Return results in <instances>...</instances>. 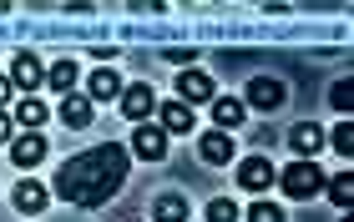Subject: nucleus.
<instances>
[{
	"mask_svg": "<svg viewBox=\"0 0 354 222\" xmlns=\"http://www.w3.org/2000/svg\"><path fill=\"white\" fill-rule=\"evenodd\" d=\"M243 101H248V106H259V111H279V106L288 101V86H283V81H273V76H253Z\"/></svg>",
	"mask_w": 354,
	"mask_h": 222,
	"instance_id": "obj_3",
	"label": "nucleus"
},
{
	"mask_svg": "<svg viewBox=\"0 0 354 222\" xmlns=\"http://www.w3.org/2000/svg\"><path fill=\"white\" fill-rule=\"evenodd\" d=\"M15 121H21V126H26V132H41V126H46V121H51V106H46L41 97H26L21 106H15Z\"/></svg>",
	"mask_w": 354,
	"mask_h": 222,
	"instance_id": "obj_13",
	"label": "nucleus"
},
{
	"mask_svg": "<svg viewBox=\"0 0 354 222\" xmlns=\"http://www.w3.org/2000/svg\"><path fill=\"white\" fill-rule=\"evenodd\" d=\"M334 106H339V111H349V81H339V86H334Z\"/></svg>",
	"mask_w": 354,
	"mask_h": 222,
	"instance_id": "obj_25",
	"label": "nucleus"
},
{
	"mask_svg": "<svg viewBox=\"0 0 354 222\" xmlns=\"http://www.w3.org/2000/svg\"><path fill=\"white\" fill-rule=\"evenodd\" d=\"M10 91H15V81H10V76H0V106L10 101Z\"/></svg>",
	"mask_w": 354,
	"mask_h": 222,
	"instance_id": "obj_26",
	"label": "nucleus"
},
{
	"mask_svg": "<svg viewBox=\"0 0 354 222\" xmlns=\"http://www.w3.org/2000/svg\"><path fill=\"white\" fill-rule=\"evenodd\" d=\"M41 76H46V71H41V61H36V56H30V51H21V56H15V61H10V81H15V86H26V91H36V86H41Z\"/></svg>",
	"mask_w": 354,
	"mask_h": 222,
	"instance_id": "obj_11",
	"label": "nucleus"
},
{
	"mask_svg": "<svg viewBox=\"0 0 354 222\" xmlns=\"http://www.w3.org/2000/svg\"><path fill=\"white\" fill-rule=\"evenodd\" d=\"M177 91H183V101H213V76L207 71H183L177 76Z\"/></svg>",
	"mask_w": 354,
	"mask_h": 222,
	"instance_id": "obj_8",
	"label": "nucleus"
},
{
	"mask_svg": "<svg viewBox=\"0 0 354 222\" xmlns=\"http://www.w3.org/2000/svg\"><path fill=\"white\" fill-rule=\"evenodd\" d=\"M152 217L157 222H183L187 217V202L177 197V192H162V197H157V208H152Z\"/></svg>",
	"mask_w": 354,
	"mask_h": 222,
	"instance_id": "obj_17",
	"label": "nucleus"
},
{
	"mask_svg": "<svg viewBox=\"0 0 354 222\" xmlns=\"http://www.w3.org/2000/svg\"><path fill=\"white\" fill-rule=\"evenodd\" d=\"M111 97H122V76L111 66H96L91 71V101H111Z\"/></svg>",
	"mask_w": 354,
	"mask_h": 222,
	"instance_id": "obj_14",
	"label": "nucleus"
},
{
	"mask_svg": "<svg viewBox=\"0 0 354 222\" xmlns=\"http://www.w3.org/2000/svg\"><path fill=\"white\" fill-rule=\"evenodd\" d=\"M248 222H283V212L273 208V202H253V212H248Z\"/></svg>",
	"mask_w": 354,
	"mask_h": 222,
	"instance_id": "obj_23",
	"label": "nucleus"
},
{
	"mask_svg": "<svg viewBox=\"0 0 354 222\" xmlns=\"http://www.w3.org/2000/svg\"><path fill=\"white\" fill-rule=\"evenodd\" d=\"M132 152L147 157V162H162V157H167V132H162V126H137V132H132Z\"/></svg>",
	"mask_w": 354,
	"mask_h": 222,
	"instance_id": "obj_4",
	"label": "nucleus"
},
{
	"mask_svg": "<svg viewBox=\"0 0 354 222\" xmlns=\"http://www.w3.org/2000/svg\"><path fill=\"white\" fill-rule=\"evenodd\" d=\"M117 101H122V117H132V121H142V117H147V111L157 106L152 86H142V81H137V86H127V91H122Z\"/></svg>",
	"mask_w": 354,
	"mask_h": 222,
	"instance_id": "obj_6",
	"label": "nucleus"
},
{
	"mask_svg": "<svg viewBox=\"0 0 354 222\" xmlns=\"http://www.w3.org/2000/svg\"><path fill=\"white\" fill-rule=\"evenodd\" d=\"M319 187H324V172H319L314 162H294V167H283V192H288V197H314Z\"/></svg>",
	"mask_w": 354,
	"mask_h": 222,
	"instance_id": "obj_2",
	"label": "nucleus"
},
{
	"mask_svg": "<svg viewBox=\"0 0 354 222\" xmlns=\"http://www.w3.org/2000/svg\"><path fill=\"white\" fill-rule=\"evenodd\" d=\"M10 137H15V117H10V111H0V147H10Z\"/></svg>",
	"mask_w": 354,
	"mask_h": 222,
	"instance_id": "obj_24",
	"label": "nucleus"
},
{
	"mask_svg": "<svg viewBox=\"0 0 354 222\" xmlns=\"http://www.w3.org/2000/svg\"><path fill=\"white\" fill-rule=\"evenodd\" d=\"M324 187H329V197L339 202V208H349V202H354V177H349V172H339V177L324 182Z\"/></svg>",
	"mask_w": 354,
	"mask_h": 222,
	"instance_id": "obj_20",
	"label": "nucleus"
},
{
	"mask_svg": "<svg viewBox=\"0 0 354 222\" xmlns=\"http://www.w3.org/2000/svg\"><path fill=\"white\" fill-rule=\"evenodd\" d=\"M198 157H203L207 167H228V162H233V141L223 137V132H207L203 147H198Z\"/></svg>",
	"mask_w": 354,
	"mask_h": 222,
	"instance_id": "obj_12",
	"label": "nucleus"
},
{
	"mask_svg": "<svg viewBox=\"0 0 354 222\" xmlns=\"http://www.w3.org/2000/svg\"><path fill=\"white\" fill-rule=\"evenodd\" d=\"M238 187H243V192H268V187H273V167L263 162V157L238 162Z\"/></svg>",
	"mask_w": 354,
	"mask_h": 222,
	"instance_id": "obj_5",
	"label": "nucleus"
},
{
	"mask_svg": "<svg viewBox=\"0 0 354 222\" xmlns=\"http://www.w3.org/2000/svg\"><path fill=\"white\" fill-rule=\"evenodd\" d=\"M288 147H294L299 157H314L319 147H324V126H314V121H299L294 132H288Z\"/></svg>",
	"mask_w": 354,
	"mask_h": 222,
	"instance_id": "obj_9",
	"label": "nucleus"
},
{
	"mask_svg": "<svg viewBox=\"0 0 354 222\" xmlns=\"http://www.w3.org/2000/svg\"><path fill=\"white\" fill-rule=\"evenodd\" d=\"M207 222H238V202H228V197H218L213 208H207Z\"/></svg>",
	"mask_w": 354,
	"mask_h": 222,
	"instance_id": "obj_21",
	"label": "nucleus"
},
{
	"mask_svg": "<svg viewBox=\"0 0 354 222\" xmlns=\"http://www.w3.org/2000/svg\"><path fill=\"white\" fill-rule=\"evenodd\" d=\"M162 126H167V132H192V106L167 101V106H162Z\"/></svg>",
	"mask_w": 354,
	"mask_h": 222,
	"instance_id": "obj_18",
	"label": "nucleus"
},
{
	"mask_svg": "<svg viewBox=\"0 0 354 222\" xmlns=\"http://www.w3.org/2000/svg\"><path fill=\"white\" fill-rule=\"evenodd\" d=\"M127 167H132L127 147H111L106 141V147H91L82 157H71V162L56 172V187H61L66 202H76V208H102V202L127 182Z\"/></svg>",
	"mask_w": 354,
	"mask_h": 222,
	"instance_id": "obj_1",
	"label": "nucleus"
},
{
	"mask_svg": "<svg viewBox=\"0 0 354 222\" xmlns=\"http://www.w3.org/2000/svg\"><path fill=\"white\" fill-rule=\"evenodd\" d=\"M10 157H15V167H36L41 157H46V137H41V132L15 137V141H10Z\"/></svg>",
	"mask_w": 354,
	"mask_h": 222,
	"instance_id": "obj_7",
	"label": "nucleus"
},
{
	"mask_svg": "<svg viewBox=\"0 0 354 222\" xmlns=\"http://www.w3.org/2000/svg\"><path fill=\"white\" fill-rule=\"evenodd\" d=\"M329 141H334V152H354V126H349V121H339Z\"/></svg>",
	"mask_w": 354,
	"mask_h": 222,
	"instance_id": "obj_22",
	"label": "nucleus"
},
{
	"mask_svg": "<svg viewBox=\"0 0 354 222\" xmlns=\"http://www.w3.org/2000/svg\"><path fill=\"white\" fill-rule=\"evenodd\" d=\"M213 121L218 126H238L243 121V97H213Z\"/></svg>",
	"mask_w": 354,
	"mask_h": 222,
	"instance_id": "obj_16",
	"label": "nucleus"
},
{
	"mask_svg": "<svg viewBox=\"0 0 354 222\" xmlns=\"http://www.w3.org/2000/svg\"><path fill=\"white\" fill-rule=\"evenodd\" d=\"M46 81H51L56 91H71L76 86V66H71V61H56V66L46 71Z\"/></svg>",
	"mask_w": 354,
	"mask_h": 222,
	"instance_id": "obj_19",
	"label": "nucleus"
},
{
	"mask_svg": "<svg viewBox=\"0 0 354 222\" xmlns=\"http://www.w3.org/2000/svg\"><path fill=\"white\" fill-rule=\"evenodd\" d=\"M15 208H21L26 217H36V212L51 208V192H46L41 182H21V187H15Z\"/></svg>",
	"mask_w": 354,
	"mask_h": 222,
	"instance_id": "obj_10",
	"label": "nucleus"
},
{
	"mask_svg": "<svg viewBox=\"0 0 354 222\" xmlns=\"http://www.w3.org/2000/svg\"><path fill=\"white\" fill-rule=\"evenodd\" d=\"M91 117H96V111H91V101H86V97H66V101H61V121H66L71 132L91 126Z\"/></svg>",
	"mask_w": 354,
	"mask_h": 222,
	"instance_id": "obj_15",
	"label": "nucleus"
}]
</instances>
